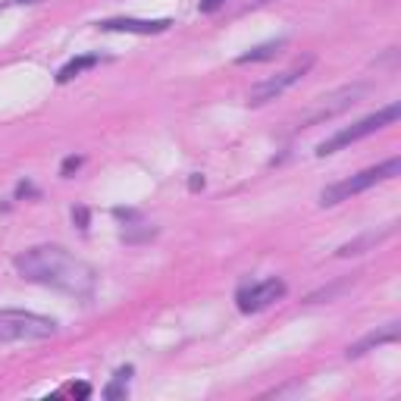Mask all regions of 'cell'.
Here are the masks:
<instances>
[{
    "label": "cell",
    "mask_w": 401,
    "mask_h": 401,
    "mask_svg": "<svg viewBox=\"0 0 401 401\" xmlns=\"http://www.w3.org/2000/svg\"><path fill=\"white\" fill-rule=\"evenodd\" d=\"M188 188H192V192H198V188H204V175L195 173L192 179H188Z\"/></svg>",
    "instance_id": "cell-17"
},
{
    "label": "cell",
    "mask_w": 401,
    "mask_h": 401,
    "mask_svg": "<svg viewBox=\"0 0 401 401\" xmlns=\"http://www.w3.org/2000/svg\"><path fill=\"white\" fill-rule=\"evenodd\" d=\"M73 216L79 220V226L85 229V223H88V210H85V207H79V210H73Z\"/></svg>",
    "instance_id": "cell-16"
},
{
    "label": "cell",
    "mask_w": 401,
    "mask_h": 401,
    "mask_svg": "<svg viewBox=\"0 0 401 401\" xmlns=\"http://www.w3.org/2000/svg\"><path fill=\"white\" fill-rule=\"evenodd\" d=\"M364 91H367L364 85H345L339 91H333V94L320 97V101H316V107L304 119H301V125H316V123H326V119L345 113V110H351L357 101H361Z\"/></svg>",
    "instance_id": "cell-5"
},
{
    "label": "cell",
    "mask_w": 401,
    "mask_h": 401,
    "mask_svg": "<svg viewBox=\"0 0 401 401\" xmlns=\"http://www.w3.org/2000/svg\"><path fill=\"white\" fill-rule=\"evenodd\" d=\"M97 60H101V57H97V54H85V57H75V60H69L66 66H63L60 73H57V82H60V85H66V82H73L75 75H82V73H85V69L97 66Z\"/></svg>",
    "instance_id": "cell-11"
},
{
    "label": "cell",
    "mask_w": 401,
    "mask_h": 401,
    "mask_svg": "<svg viewBox=\"0 0 401 401\" xmlns=\"http://www.w3.org/2000/svg\"><path fill=\"white\" fill-rule=\"evenodd\" d=\"M398 335H401L398 323H385V326H379V329H373V333H367L361 342L348 345V351H345V354H348V357H361V354H367V351L379 348V345H392V342H398Z\"/></svg>",
    "instance_id": "cell-9"
},
{
    "label": "cell",
    "mask_w": 401,
    "mask_h": 401,
    "mask_svg": "<svg viewBox=\"0 0 401 401\" xmlns=\"http://www.w3.org/2000/svg\"><path fill=\"white\" fill-rule=\"evenodd\" d=\"M129 376H132V367H119L116 376H113V383L104 389V395H107L110 401H113V398H123L125 389H129Z\"/></svg>",
    "instance_id": "cell-13"
},
{
    "label": "cell",
    "mask_w": 401,
    "mask_h": 401,
    "mask_svg": "<svg viewBox=\"0 0 401 401\" xmlns=\"http://www.w3.org/2000/svg\"><path fill=\"white\" fill-rule=\"evenodd\" d=\"M392 232H395V226H385L383 232H367V235H361V238H354V242H348V245H342L335 254L339 257H351V254H364L367 248H373V245H379L383 238H389Z\"/></svg>",
    "instance_id": "cell-10"
},
{
    "label": "cell",
    "mask_w": 401,
    "mask_h": 401,
    "mask_svg": "<svg viewBox=\"0 0 401 401\" xmlns=\"http://www.w3.org/2000/svg\"><path fill=\"white\" fill-rule=\"evenodd\" d=\"M79 166H82V157H69L66 164H63V175H69L73 170H79Z\"/></svg>",
    "instance_id": "cell-15"
},
{
    "label": "cell",
    "mask_w": 401,
    "mask_h": 401,
    "mask_svg": "<svg viewBox=\"0 0 401 401\" xmlns=\"http://www.w3.org/2000/svg\"><path fill=\"white\" fill-rule=\"evenodd\" d=\"M311 57L307 60H301V63H295L292 69H285V73H279V75H273V79H266V82H260L257 88H251L248 91V104L251 107H260V104H266V101H276L279 94H285L288 88L295 85V82H301L304 79V73L311 69Z\"/></svg>",
    "instance_id": "cell-6"
},
{
    "label": "cell",
    "mask_w": 401,
    "mask_h": 401,
    "mask_svg": "<svg viewBox=\"0 0 401 401\" xmlns=\"http://www.w3.org/2000/svg\"><path fill=\"white\" fill-rule=\"evenodd\" d=\"M16 4H38V0H16Z\"/></svg>",
    "instance_id": "cell-19"
},
{
    "label": "cell",
    "mask_w": 401,
    "mask_h": 401,
    "mask_svg": "<svg viewBox=\"0 0 401 401\" xmlns=\"http://www.w3.org/2000/svg\"><path fill=\"white\" fill-rule=\"evenodd\" d=\"M285 295V283L283 279H264V283H254L248 288L238 292V311L242 314H257L264 307H270L273 301H279Z\"/></svg>",
    "instance_id": "cell-7"
},
{
    "label": "cell",
    "mask_w": 401,
    "mask_h": 401,
    "mask_svg": "<svg viewBox=\"0 0 401 401\" xmlns=\"http://www.w3.org/2000/svg\"><path fill=\"white\" fill-rule=\"evenodd\" d=\"M170 19H107L101 23L104 32H129V35H160L170 29Z\"/></svg>",
    "instance_id": "cell-8"
},
{
    "label": "cell",
    "mask_w": 401,
    "mask_h": 401,
    "mask_svg": "<svg viewBox=\"0 0 401 401\" xmlns=\"http://www.w3.org/2000/svg\"><path fill=\"white\" fill-rule=\"evenodd\" d=\"M283 47H285V38H279V41H266V44L254 47V51L242 54V57H238V63H260V60H273L276 54H283Z\"/></svg>",
    "instance_id": "cell-12"
},
{
    "label": "cell",
    "mask_w": 401,
    "mask_h": 401,
    "mask_svg": "<svg viewBox=\"0 0 401 401\" xmlns=\"http://www.w3.org/2000/svg\"><path fill=\"white\" fill-rule=\"evenodd\" d=\"M13 266L25 283L57 288V292L75 295V298H88L94 292V270L60 245H38V248L23 251V254H16Z\"/></svg>",
    "instance_id": "cell-1"
},
{
    "label": "cell",
    "mask_w": 401,
    "mask_h": 401,
    "mask_svg": "<svg viewBox=\"0 0 401 401\" xmlns=\"http://www.w3.org/2000/svg\"><path fill=\"white\" fill-rule=\"evenodd\" d=\"M264 4H270V0H251V6H264Z\"/></svg>",
    "instance_id": "cell-18"
},
{
    "label": "cell",
    "mask_w": 401,
    "mask_h": 401,
    "mask_svg": "<svg viewBox=\"0 0 401 401\" xmlns=\"http://www.w3.org/2000/svg\"><path fill=\"white\" fill-rule=\"evenodd\" d=\"M57 335V320L32 311H0V342H41Z\"/></svg>",
    "instance_id": "cell-3"
},
{
    "label": "cell",
    "mask_w": 401,
    "mask_h": 401,
    "mask_svg": "<svg viewBox=\"0 0 401 401\" xmlns=\"http://www.w3.org/2000/svg\"><path fill=\"white\" fill-rule=\"evenodd\" d=\"M398 173H401V160L398 157L385 160V164H379V166H370V170L351 175V179H342V182H335V185L323 188L320 192V207H333V204H339V201H348L351 195L367 192V188L379 185V182H385V179H395Z\"/></svg>",
    "instance_id": "cell-2"
},
{
    "label": "cell",
    "mask_w": 401,
    "mask_h": 401,
    "mask_svg": "<svg viewBox=\"0 0 401 401\" xmlns=\"http://www.w3.org/2000/svg\"><path fill=\"white\" fill-rule=\"evenodd\" d=\"M398 116H401V107H398V104H389V107H383L379 113H373V116H367V119H361V123L348 125V129L335 132L333 138L320 142V144H316V157H326V154H335V151H342V147L361 142V138L373 135V132H379V129H385V125H392Z\"/></svg>",
    "instance_id": "cell-4"
},
{
    "label": "cell",
    "mask_w": 401,
    "mask_h": 401,
    "mask_svg": "<svg viewBox=\"0 0 401 401\" xmlns=\"http://www.w3.org/2000/svg\"><path fill=\"white\" fill-rule=\"evenodd\" d=\"M223 4H226V0H201V13H214V10H220Z\"/></svg>",
    "instance_id": "cell-14"
}]
</instances>
